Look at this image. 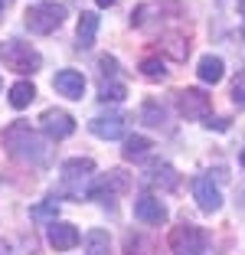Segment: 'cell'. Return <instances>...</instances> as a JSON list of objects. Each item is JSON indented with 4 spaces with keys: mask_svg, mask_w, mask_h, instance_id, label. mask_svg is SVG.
Segmentation results:
<instances>
[{
    "mask_svg": "<svg viewBox=\"0 0 245 255\" xmlns=\"http://www.w3.org/2000/svg\"><path fill=\"white\" fill-rule=\"evenodd\" d=\"M131 187V180H127L124 170H112L108 177H105L102 183H95V187L89 190V196H95V200H102V196H112L115 190H127Z\"/></svg>",
    "mask_w": 245,
    "mask_h": 255,
    "instance_id": "5bb4252c",
    "label": "cell"
},
{
    "mask_svg": "<svg viewBox=\"0 0 245 255\" xmlns=\"http://www.w3.org/2000/svg\"><path fill=\"white\" fill-rule=\"evenodd\" d=\"M147 180L154 183V187H160V190H177L180 177H177V170H173L170 164H160V167H154V170H150Z\"/></svg>",
    "mask_w": 245,
    "mask_h": 255,
    "instance_id": "2e32d148",
    "label": "cell"
},
{
    "mask_svg": "<svg viewBox=\"0 0 245 255\" xmlns=\"http://www.w3.org/2000/svg\"><path fill=\"white\" fill-rule=\"evenodd\" d=\"M239 164H242V167H245V147H242V154H239Z\"/></svg>",
    "mask_w": 245,
    "mask_h": 255,
    "instance_id": "f1b7e54d",
    "label": "cell"
},
{
    "mask_svg": "<svg viewBox=\"0 0 245 255\" xmlns=\"http://www.w3.org/2000/svg\"><path fill=\"white\" fill-rule=\"evenodd\" d=\"M177 105L183 118H209L213 102H209V95L203 89H183V92H177Z\"/></svg>",
    "mask_w": 245,
    "mask_h": 255,
    "instance_id": "5b68a950",
    "label": "cell"
},
{
    "mask_svg": "<svg viewBox=\"0 0 245 255\" xmlns=\"http://www.w3.org/2000/svg\"><path fill=\"white\" fill-rule=\"evenodd\" d=\"M52 89L59 92V95H66V98H82L85 95V75L75 72V69H62V72H56V79H52Z\"/></svg>",
    "mask_w": 245,
    "mask_h": 255,
    "instance_id": "30bf717a",
    "label": "cell"
},
{
    "mask_svg": "<svg viewBox=\"0 0 245 255\" xmlns=\"http://www.w3.org/2000/svg\"><path fill=\"white\" fill-rule=\"evenodd\" d=\"M79 242H82V233L72 223H52L49 226V246L56 249V252H69V249H75Z\"/></svg>",
    "mask_w": 245,
    "mask_h": 255,
    "instance_id": "8fae6325",
    "label": "cell"
},
{
    "mask_svg": "<svg viewBox=\"0 0 245 255\" xmlns=\"http://www.w3.org/2000/svg\"><path fill=\"white\" fill-rule=\"evenodd\" d=\"M3 147L10 150V157L26 160V164H43L46 160V144L30 131L26 121H13V125L3 131Z\"/></svg>",
    "mask_w": 245,
    "mask_h": 255,
    "instance_id": "6da1fadb",
    "label": "cell"
},
{
    "mask_svg": "<svg viewBox=\"0 0 245 255\" xmlns=\"http://www.w3.org/2000/svg\"><path fill=\"white\" fill-rule=\"evenodd\" d=\"M33 98H36L33 82H13V85H10V105H13V108H26Z\"/></svg>",
    "mask_w": 245,
    "mask_h": 255,
    "instance_id": "e0dca14e",
    "label": "cell"
},
{
    "mask_svg": "<svg viewBox=\"0 0 245 255\" xmlns=\"http://www.w3.org/2000/svg\"><path fill=\"white\" fill-rule=\"evenodd\" d=\"M206 128H209V131H213V128H216V131H226L229 121H226V118H206Z\"/></svg>",
    "mask_w": 245,
    "mask_h": 255,
    "instance_id": "4316f807",
    "label": "cell"
},
{
    "mask_svg": "<svg viewBox=\"0 0 245 255\" xmlns=\"http://www.w3.org/2000/svg\"><path fill=\"white\" fill-rule=\"evenodd\" d=\"M89 128H92V134L95 137H105V141H115V137H121L124 134V118L121 115H98V118H92L89 121Z\"/></svg>",
    "mask_w": 245,
    "mask_h": 255,
    "instance_id": "7c38bea8",
    "label": "cell"
},
{
    "mask_svg": "<svg viewBox=\"0 0 245 255\" xmlns=\"http://www.w3.org/2000/svg\"><path fill=\"white\" fill-rule=\"evenodd\" d=\"M92 173H95V160H89V157H72V160H66V164H62V180H66V187L72 190V193H79V187H75L79 180L82 183L92 180Z\"/></svg>",
    "mask_w": 245,
    "mask_h": 255,
    "instance_id": "ba28073f",
    "label": "cell"
},
{
    "mask_svg": "<svg viewBox=\"0 0 245 255\" xmlns=\"http://www.w3.org/2000/svg\"><path fill=\"white\" fill-rule=\"evenodd\" d=\"M39 125H43V131L49 137H56V141H62V137H69L75 131V118L69 112H62V108H46V112L39 115Z\"/></svg>",
    "mask_w": 245,
    "mask_h": 255,
    "instance_id": "8992f818",
    "label": "cell"
},
{
    "mask_svg": "<svg viewBox=\"0 0 245 255\" xmlns=\"http://www.w3.org/2000/svg\"><path fill=\"white\" fill-rule=\"evenodd\" d=\"M56 216H59V206H56V200H46V203H36L30 210V219H36V223H56Z\"/></svg>",
    "mask_w": 245,
    "mask_h": 255,
    "instance_id": "ffe728a7",
    "label": "cell"
},
{
    "mask_svg": "<svg viewBox=\"0 0 245 255\" xmlns=\"http://www.w3.org/2000/svg\"><path fill=\"white\" fill-rule=\"evenodd\" d=\"M163 49L170 53V59H177V62H186V56H190V43H186L180 33H170V36H163Z\"/></svg>",
    "mask_w": 245,
    "mask_h": 255,
    "instance_id": "ac0fdd59",
    "label": "cell"
},
{
    "mask_svg": "<svg viewBox=\"0 0 245 255\" xmlns=\"http://www.w3.org/2000/svg\"><path fill=\"white\" fill-rule=\"evenodd\" d=\"M147 150H150V141H147V137H144V134H131V137H124L121 154H124L127 160H141Z\"/></svg>",
    "mask_w": 245,
    "mask_h": 255,
    "instance_id": "d6986e66",
    "label": "cell"
},
{
    "mask_svg": "<svg viewBox=\"0 0 245 255\" xmlns=\"http://www.w3.org/2000/svg\"><path fill=\"white\" fill-rule=\"evenodd\" d=\"M141 118H144V125H154V128H160V125H163V108L157 105L154 98H150V102H144V108H141Z\"/></svg>",
    "mask_w": 245,
    "mask_h": 255,
    "instance_id": "603a6c76",
    "label": "cell"
},
{
    "mask_svg": "<svg viewBox=\"0 0 245 255\" xmlns=\"http://www.w3.org/2000/svg\"><path fill=\"white\" fill-rule=\"evenodd\" d=\"M134 216L141 219L144 226H163L167 223V206H163L157 196H137L134 200Z\"/></svg>",
    "mask_w": 245,
    "mask_h": 255,
    "instance_id": "52a82bcc",
    "label": "cell"
},
{
    "mask_svg": "<svg viewBox=\"0 0 245 255\" xmlns=\"http://www.w3.org/2000/svg\"><path fill=\"white\" fill-rule=\"evenodd\" d=\"M170 252L173 255H200L206 249V233L193 223H180L170 229Z\"/></svg>",
    "mask_w": 245,
    "mask_h": 255,
    "instance_id": "7a4b0ae2",
    "label": "cell"
},
{
    "mask_svg": "<svg viewBox=\"0 0 245 255\" xmlns=\"http://www.w3.org/2000/svg\"><path fill=\"white\" fill-rule=\"evenodd\" d=\"M75 33H79V49H92L95 46V36H98V13L95 10H82Z\"/></svg>",
    "mask_w": 245,
    "mask_h": 255,
    "instance_id": "4fadbf2b",
    "label": "cell"
},
{
    "mask_svg": "<svg viewBox=\"0 0 245 255\" xmlns=\"http://www.w3.org/2000/svg\"><path fill=\"white\" fill-rule=\"evenodd\" d=\"M102 102H121L124 98V85L121 82H102Z\"/></svg>",
    "mask_w": 245,
    "mask_h": 255,
    "instance_id": "cb8c5ba5",
    "label": "cell"
},
{
    "mask_svg": "<svg viewBox=\"0 0 245 255\" xmlns=\"http://www.w3.org/2000/svg\"><path fill=\"white\" fill-rule=\"evenodd\" d=\"M193 196H196L203 213H216L223 206V193H219V187L209 177H193Z\"/></svg>",
    "mask_w": 245,
    "mask_h": 255,
    "instance_id": "9c48e42d",
    "label": "cell"
},
{
    "mask_svg": "<svg viewBox=\"0 0 245 255\" xmlns=\"http://www.w3.org/2000/svg\"><path fill=\"white\" fill-rule=\"evenodd\" d=\"M196 75H200L203 82L216 85V82H219V79L226 75V62L219 59V56H203V59H200V69H196Z\"/></svg>",
    "mask_w": 245,
    "mask_h": 255,
    "instance_id": "9a60e30c",
    "label": "cell"
},
{
    "mask_svg": "<svg viewBox=\"0 0 245 255\" xmlns=\"http://www.w3.org/2000/svg\"><path fill=\"white\" fill-rule=\"evenodd\" d=\"M62 16H66V7L62 3H36V7L26 10V26H30V33H39V36H46V33L59 30L62 26Z\"/></svg>",
    "mask_w": 245,
    "mask_h": 255,
    "instance_id": "3957f363",
    "label": "cell"
},
{
    "mask_svg": "<svg viewBox=\"0 0 245 255\" xmlns=\"http://www.w3.org/2000/svg\"><path fill=\"white\" fill-rule=\"evenodd\" d=\"M141 75L144 79H163V75H167V66H163V59H157V56H144L141 59Z\"/></svg>",
    "mask_w": 245,
    "mask_h": 255,
    "instance_id": "44dd1931",
    "label": "cell"
},
{
    "mask_svg": "<svg viewBox=\"0 0 245 255\" xmlns=\"http://www.w3.org/2000/svg\"><path fill=\"white\" fill-rule=\"evenodd\" d=\"M85 246H89V252H92V255L108 252V233H102V229H92V233L85 236Z\"/></svg>",
    "mask_w": 245,
    "mask_h": 255,
    "instance_id": "7402d4cb",
    "label": "cell"
},
{
    "mask_svg": "<svg viewBox=\"0 0 245 255\" xmlns=\"http://www.w3.org/2000/svg\"><path fill=\"white\" fill-rule=\"evenodd\" d=\"M98 7H115V3H118V0H95Z\"/></svg>",
    "mask_w": 245,
    "mask_h": 255,
    "instance_id": "83f0119b",
    "label": "cell"
},
{
    "mask_svg": "<svg viewBox=\"0 0 245 255\" xmlns=\"http://www.w3.org/2000/svg\"><path fill=\"white\" fill-rule=\"evenodd\" d=\"M98 69H102V75H115L118 72V59H115V56H102V59H98Z\"/></svg>",
    "mask_w": 245,
    "mask_h": 255,
    "instance_id": "484cf974",
    "label": "cell"
},
{
    "mask_svg": "<svg viewBox=\"0 0 245 255\" xmlns=\"http://www.w3.org/2000/svg\"><path fill=\"white\" fill-rule=\"evenodd\" d=\"M3 7H7V0H0V13H3Z\"/></svg>",
    "mask_w": 245,
    "mask_h": 255,
    "instance_id": "4dcf8cb0",
    "label": "cell"
},
{
    "mask_svg": "<svg viewBox=\"0 0 245 255\" xmlns=\"http://www.w3.org/2000/svg\"><path fill=\"white\" fill-rule=\"evenodd\" d=\"M0 56H3V62H7V69H13V72L26 75V72H39V66H43V59H39V53L33 49L30 43H7L3 49H0Z\"/></svg>",
    "mask_w": 245,
    "mask_h": 255,
    "instance_id": "277c9868",
    "label": "cell"
},
{
    "mask_svg": "<svg viewBox=\"0 0 245 255\" xmlns=\"http://www.w3.org/2000/svg\"><path fill=\"white\" fill-rule=\"evenodd\" d=\"M232 102L245 112V72H239L236 82H232Z\"/></svg>",
    "mask_w": 245,
    "mask_h": 255,
    "instance_id": "d4e9b609",
    "label": "cell"
},
{
    "mask_svg": "<svg viewBox=\"0 0 245 255\" xmlns=\"http://www.w3.org/2000/svg\"><path fill=\"white\" fill-rule=\"evenodd\" d=\"M0 255H7V246H3V242H0Z\"/></svg>",
    "mask_w": 245,
    "mask_h": 255,
    "instance_id": "f546056e",
    "label": "cell"
}]
</instances>
